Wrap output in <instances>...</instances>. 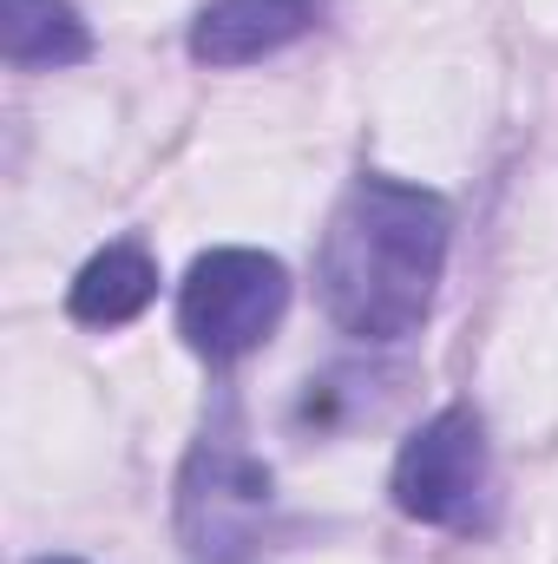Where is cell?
<instances>
[{
	"label": "cell",
	"instance_id": "obj_1",
	"mask_svg": "<svg viewBox=\"0 0 558 564\" xmlns=\"http://www.w3.org/2000/svg\"><path fill=\"white\" fill-rule=\"evenodd\" d=\"M453 250V204L427 184L362 171L315 250V295L329 322L368 348L420 335Z\"/></svg>",
	"mask_w": 558,
	"mask_h": 564
},
{
	"label": "cell",
	"instance_id": "obj_2",
	"mask_svg": "<svg viewBox=\"0 0 558 564\" xmlns=\"http://www.w3.org/2000/svg\"><path fill=\"white\" fill-rule=\"evenodd\" d=\"M277 479L270 466L250 453V426L237 394H217V408L204 414L191 459L178 473V539L197 564H250L264 545V519H270Z\"/></svg>",
	"mask_w": 558,
	"mask_h": 564
},
{
	"label": "cell",
	"instance_id": "obj_3",
	"mask_svg": "<svg viewBox=\"0 0 558 564\" xmlns=\"http://www.w3.org/2000/svg\"><path fill=\"white\" fill-rule=\"evenodd\" d=\"M395 512L433 525V532H486L493 525V446H486V421L473 408H440L401 440L395 453Z\"/></svg>",
	"mask_w": 558,
	"mask_h": 564
},
{
	"label": "cell",
	"instance_id": "obj_4",
	"mask_svg": "<svg viewBox=\"0 0 558 564\" xmlns=\"http://www.w3.org/2000/svg\"><path fill=\"white\" fill-rule=\"evenodd\" d=\"M282 315H289V270L250 243L204 250L178 282V335L191 355H204L217 368L257 355L277 335Z\"/></svg>",
	"mask_w": 558,
	"mask_h": 564
},
{
	"label": "cell",
	"instance_id": "obj_5",
	"mask_svg": "<svg viewBox=\"0 0 558 564\" xmlns=\"http://www.w3.org/2000/svg\"><path fill=\"white\" fill-rule=\"evenodd\" d=\"M322 0H211L197 20H191V59L197 66H250V59H270L282 46H296L309 26H315Z\"/></svg>",
	"mask_w": 558,
	"mask_h": 564
},
{
	"label": "cell",
	"instance_id": "obj_6",
	"mask_svg": "<svg viewBox=\"0 0 558 564\" xmlns=\"http://www.w3.org/2000/svg\"><path fill=\"white\" fill-rule=\"evenodd\" d=\"M151 295H158V257L139 237H126V243H106L99 257H86V270L66 289V315L86 328H126L151 308Z\"/></svg>",
	"mask_w": 558,
	"mask_h": 564
},
{
	"label": "cell",
	"instance_id": "obj_7",
	"mask_svg": "<svg viewBox=\"0 0 558 564\" xmlns=\"http://www.w3.org/2000/svg\"><path fill=\"white\" fill-rule=\"evenodd\" d=\"M0 53L13 73H46V66H86L93 33L73 0H0Z\"/></svg>",
	"mask_w": 558,
	"mask_h": 564
},
{
	"label": "cell",
	"instance_id": "obj_8",
	"mask_svg": "<svg viewBox=\"0 0 558 564\" xmlns=\"http://www.w3.org/2000/svg\"><path fill=\"white\" fill-rule=\"evenodd\" d=\"M33 564H86V558H60V552H53V558H33Z\"/></svg>",
	"mask_w": 558,
	"mask_h": 564
}]
</instances>
